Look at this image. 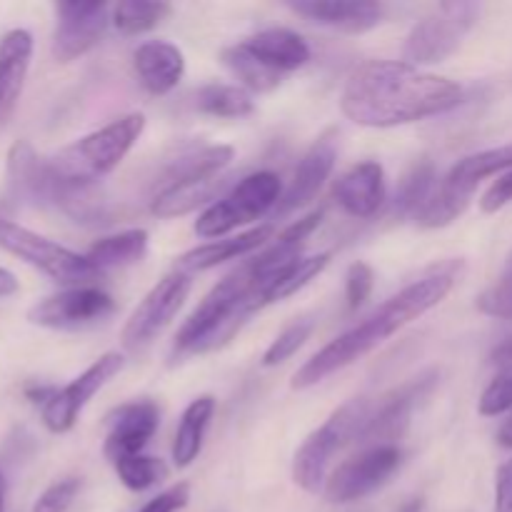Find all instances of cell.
I'll return each mask as SVG.
<instances>
[{
    "label": "cell",
    "mask_w": 512,
    "mask_h": 512,
    "mask_svg": "<svg viewBox=\"0 0 512 512\" xmlns=\"http://www.w3.org/2000/svg\"><path fill=\"white\" fill-rule=\"evenodd\" d=\"M512 410V368H505L478 400V413L483 418H498Z\"/></svg>",
    "instance_id": "obj_37"
},
{
    "label": "cell",
    "mask_w": 512,
    "mask_h": 512,
    "mask_svg": "<svg viewBox=\"0 0 512 512\" xmlns=\"http://www.w3.org/2000/svg\"><path fill=\"white\" fill-rule=\"evenodd\" d=\"M195 108L203 115H213V118L238 120L248 118L255 110L253 95L240 85H223L210 83L195 93Z\"/></svg>",
    "instance_id": "obj_31"
},
{
    "label": "cell",
    "mask_w": 512,
    "mask_h": 512,
    "mask_svg": "<svg viewBox=\"0 0 512 512\" xmlns=\"http://www.w3.org/2000/svg\"><path fill=\"white\" fill-rule=\"evenodd\" d=\"M268 240H273V225H258V228L248 230V233H240L235 238H223L213 240V243L198 245V248L188 250L178 258L175 270L180 273H203V270L215 268V265L225 263V260L243 258V255L255 253V250L265 248Z\"/></svg>",
    "instance_id": "obj_23"
},
{
    "label": "cell",
    "mask_w": 512,
    "mask_h": 512,
    "mask_svg": "<svg viewBox=\"0 0 512 512\" xmlns=\"http://www.w3.org/2000/svg\"><path fill=\"white\" fill-rule=\"evenodd\" d=\"M463 88L405 60H368L345 80L340 110L363 128H398L455 110Z\"/></svg>",
    "instance_id": "obj_1"
},
{
    "label": "cell",
    "mask_w": 512,
    "mask_h": 512,
    "mask_svg": "<svg viewBox=\"0 0 512 512\" xmlns=\"http://www.w3.org/2000/svg\"><path fill=\"white\" fill-rule=\"evenodd\" d=\"M280 198H283V185L275 173L258 170V173L245 175L225 198L210 203L198 215L193 225L195 235L205 240H223L233 230L255 223L273 208H278Z\"/></svg>",
    "instance_id": "obj_7"
},
{
    "label": "cell",
    "mask_w": 512,
    "mask_h": 512,
    "mask_svg": "<svg viewBox=\"0 0 512 512\" xmlns=\"http://www.w3.org/2000/svg\"><path fill=\"white\" fill-rule=\"evenodd\" d=\"M478 15V3H443L438 13L413 25L410 35L405 38V63L415 65V68L445 63L460 48L468 30L478 23Z\"/></svg>",
    "instance_id": "obj_9"
},
{
    "label": "cell",
    "mask_w": 512,
    "mask_h": 512,
    "mask_svg": "<svg viewBox=\"0 0 512 512\" xmlns=\"http://www.w3.org/2000/svg\"><path fill=\"white\" fill-rule=\"evenodd\" d=\"M400 453L395 445H375L365 448L355 458L345 460L328 480H325V500L333 505H348L375 493L380 485L388 483L390 475L398 470Z\"/></svg>",
    "instance_id": "obj_12"
},
{
    "label": "cell",
    "mask_w": 512,
    "mask_h": 512,
    "mask_svg": "<svg viewBox=\"0 0 512 512\" xmlns=\"http://www.w3.org/2000/svg\"><path fill=\"white\" fill-rule=\"evenodd\" d=\"M125 358L115 350L100 355L88 370L78 375L73 383H68L65 388H58L53 393V398L40 408V418L43 425L55 435H63L68 430H73V425L78 423L80 413H83L85 405L115 378V375L123 373Z\"/></svg>",
    "instance_id": "obj_11"
},
{
    "label": "cell",
    "mask_w": 512,
    "mask_h": 512,
    "mask_svg": "<svg viewBox=\"0 0 512 512\" xmlns=\"http://www.w3.org/2000/svg\"><path fill=\"white\" fill-rule=\"evenodd\" d=\"M288 8L313 23L350 35L373 30L385 13L383 5L370 0H290Z\"/></svg>",
    "instance_id": "obj_20"
},
{
    "label": "cell",
    "mask_w": 512,
    "mask_h": 512,
    "mask_svg": "<svg viewBox=\"0 0 512 512\" xmlns=\"http://www.w3.org/2000/svg\"><path fill=\"white\" fill-rule=\"evenodd\" d=\"M463 260H445V263L435 265L420 280L410 283L408 288L400 290L390 300H385L370 318L350 328L348 333L338 335L330 340L323 350L313 355L298 373L290 380L293 390H308L313 385L323 383L328 375L338 373V370L348 368L355 360L365 358L373 353L378 345H383L390 335L403 330L413 320L423 318L428 310L443 303L453 285L458 283L460 273H463Z\"/></svg>",
    "instance_id": "obj_2"
},
{
    "label": "cell",
    "mask_w": 512,
    "mask_h": 512,
    "mask_svg": "<svg viewBox=\"0 0 512 512\" xmlns=\"http://www.w3.org/2000/svg\"><path fill=\"white\" fill-rule=\"evenodd\" d=\"M498 443H500V448L512 450V418H510V420H505L503 428H500V433H498Z\"/></svg>",
    "instance_id": "obj_45"
},
{
    "label": "cell",
    "mask_w": 512,
    "mask_h": 512,
    "mask_svg": "<svg viewBox=\"0 0 512 512\" xmlns=\"http://www.w3.org/2000/svg\"><path fill=\"white\" fill-rule=\"evenodd\" d=\"M190 500V485L188 483H178L173 488H168L165 493L155 495L153 500L143 505L138 512H178L188 505Z\"/></svg>",
    "instance_id": "obj_40"
},
{
    "label": "cell",
    "mask_w": 512,
    "mask_h": 512,
    "mask_svg": "<svg viewBox=\"0 0 512 512\" xmlns=\"http://www.w3.org/2000/svg\"><path fill=\"white\" fill-rule=\"evenodd\" d=\"M145 130V115L130 113L105 128L75 140L50 160L55 173L70 185H95L103 175L113 173L125 155L133 150Z\"/></svg>",
    "instance_id": "obj_4"
},
{
    "label": "cell",
    "mask_w": 512,
    "mask_h": 512,
    "mask_svg": "<svg viewBox=\"0 0 512 512\" xmlns=\"http://www.w3.org/2000/svg\"><path fill=\"white\" fill-rule=\"evenodd\" d=\"M135 73L150 95H168L185 75V55L168 40H148L133 53Z\"/></svg>",
    "instance_id": "obj_22"
},
{
    "label": "cell",
    "mask_w": 512,
    "mask_h": 512,
    "mask_svg": "<svg viewBox=\"0 0 512 512\" xmlns=\"http://www.w3.org/2000/svg\"><path fill=\"white\" fill-rule=\"evenodd\" d=\"M160 425L158 405L150 400H133L108 415V438H105L103 455L110 463L143 455L145 445L153 440Z\"/></svg>",
    "instance_id": "obj_17"
},
{
    "label": "cell",
    "mask_w": 512,
    "mask_h": 512,
    "mask_svg": "<svg viewBox=\"0 0 512 512\" xmlns=\"http://www.w3.org/2000/svg\"><path fill=\"white\" fill-rule=\"evenodd\" d=\"M263 280L253 265H240L235 273L220 280L190 313L175 335L173 350L178 355H203L218 350L235 338L245 320L263 308Z\"/></svg>",
    "instance_id": "obj_3"
},
{
    "label": "cell",
    "mask_w": 512,
    "mask_h": 512,
    "mask_svg": "<svg viewBox=\"0 0 512 512\" xmlns=\"http://www.w3.org/2000/svg\"><path fill=\"white\" fill-rule=\"evenodd\" d=\"M80 493V480L78 478H63L45 488L43 493L35 500L33 512H68L73 500Z\"/></svg>",
    "instance_id": "obj_38"
},
{
    "label": "cell",
    "mask_w": 512,
    "mask_h": 512,
    "mask_svg": "<svg viewBox=\"0 0 512 512\" xmlns=\"http://www.w3.org/2000/svg\"><path fill=\"white\" fill-rule=\"evenodd\" d=\"M115 313V300L93 285L65 288L28 310V320L48 330H83Z\"/></svg>",
    "instance_id": "obj_13"
},
{
    "label": "cell",
    "mask_w": 512,
    "mask_h": 512,
    "mask_svg": "<svg viewBox=\"0 0 512 512\" xmlns=\"http://www.w3.org/2000/svg\"><path fill=\"white\" fill-rule=\"evenodd\" d=\"M0 512H5V478L0 473Z\"/></svg>",
    "instance_id": "obj_47"
},
{
    "label": "cell",
    "mask_w": 512,
    "mask_h": 512,
    "mask_svg": "<svg viewBox=\"0 0 512 512\" xmlns=\"http://www.w3.org/2000/svg\"><path fill=\"white\" fill-rule=\"evenodd\" d=\"M190 288H193V280L180 270H173L163 280H158L125 323L123 333H120L123 348L135 353V350H143L145 345L153 343L173 323L178 310L188 300Z\"/></svg>",
    "instance_id": "obj_10"
},
{
    "label": "cell",
    "mask_w": 512,
    "mask_h": 512,
    "mask_svg": "<svg viewBox=\"0 0 512 512\" xmlns=\"http://www.w3.org/2000/svg\"><path fill=\"white\" fill-rule=\"evenodd\" d=\"M0 250L15 255L18 260L28 263L30 268L40 270L45 278L65 288H80L100 278V270L90 263L85 255L73 253L65 245L23 228L8 218H0Z\"/></svg>",
    "instance_id": "obj_8"
},
{
    "label": "cell",
    "mask_w": 512,
    "mask_h": 512,
    "mask_svg": "<svg viewBox=\"0 0 512 512\" xmlns=\"http://www.w3.org/2000/svg\"><path fill=\"white\" fill-rule=\"evenodd\" d=\"M375 285V273L368 263H353L345 273V298H348V308L358 310L365 300L370 298Z\"/></svg>",
    "instance_id": "obj_39"
},
{
    "label": "cell",
    "mask_w": 512,
    "mask_h": 512,
    "mask_svg": "<svg viewBox=\"0 0 512 512\" xmlns=\"http://www.w3.org/2000/svg\"><path fill=\"white\" fill-rule=\"evenodd\" d=\"M243 45L245 50H250V53L260 60V63L278 70L280 75L293 73V70L303 68L310 60L308 43L288 28L260 30V33L245 38Z\"/></svg>",
    "instance_id": "obj_24"
},
{
    "label": "cell",
    "mask_w": 512,
    "mask_h": 512,
    "mask_svg": "<svg viewBox=\"0 0 512 512\" xmlns=\"http://www.w3.org/2000/svg\"><path fill=\"white\" fill-rule=\"evenodd\" d=\"M148 230L133 228L123 230V233L108 235V238H100L98 243H93L85 253V258L105 273L110 268H125V265L140 263L148 253Z\"/></svg>",
    "instance_id": "obj_26"
},
{
    "label": "cell",
    "mask_w": 512,
    "mask_h": 512,
    "mask_svg": "<svg viewBox=\"0 0 512 512\" xmlns=\"http://www.w3.org/2000/svg\"><path fill=\"white\" fill-rule=\"evenodd\" d=\"M220 178L210 180H195V183H180L163 188L150 203V213L160 220L180 218V215H188L193 210H198L200 205H208L213 200V195L218 193Z\"/></svg>",
    "instance_id": "obj_27"
},
{
    "label": "cell",
    "mask_w": 512,
    "mask_h": 512,
    "mask_svg": "<svg viewBox=\"0 0 512 512\" xmlns=\"http://www.w3.org/2000/svg\"><path fill=\"white\" fill-rule=\"evenodd\" d=\"M433 193L435 165L430 163V160H420V163H415L413 168L405 173V178L400 180L393 198V213L398 215V218H408V215L415 218Z\"/></svg>",
    "instance_id": "obj_32"
},
{
    "label": "cell",
    "mask_w": 512,
    "mask_h": 512,
    "mask_svg": "<svg viewBox=\"0 0 512 512\" xmlns=\"http://www.w3.org/2000/svg\"><path fill=\"white\" fill-rule=\"evenodd\" d=\"M8 185L15 198L33 205H53L63 210L70 190L75 185L65 183L53 170L48 158H40L28 140H18L8 153Z\"/></svg>",
    "instance_id": "obj_15"
},
{
    "label": "cell",
    "mask_w": 512,
    "mask_h": 512,
    "mask_svg": "<svg viewBox=\"0 0 512 512\" xmlns=\"http://www.w3.org/2000/svg\"><path fill=\"white\" fill-rule=\"evenodd\" d=\"M370 403L365 398L340 405L315 433L308 435L293 458V480L305 493H318L325 483V473L335 453L360 438L368 420Z\"/></svg>",
    "instance_id": "obj_6"
},
{
    "label": "cell",
    "mask_w": 512,
    "mask_h": 512,
    "mask_svg": "<svg viewBox=\"0 0 512 512\" xmlns=\"http://www.w3.org/2000/svg\"><path fill=\"white\" fill-rule=\"evenodd\" d=\"M33 35L23 28L8 30L0 38V130L8 128L18 110L30 60H33Z\"/></svg>",
    "instance_id": "obj_19"
},
{
    "label": "cell",
    "mask_w": 512,
    "mask_h": 512,
    "mask_svg": "<svg viewBox=\"0 0 512 512\" xmlns=\"http://www.w3.org/2000/svg\"><path fill=\"white\" fill-rule=\"evenodd\" d=\"M423 508H425L423 500L413 498V500H408V503H405V505H400L398 512H423Z\"/></svg>",
    "instance_id": "obj_46"
},
{
    "label": "cell",
    "mask_w": 512,
    "mask_h": 512,
    "mask_svg": "<svg viewBox=\"0 0 512 512\" xmlns=\"http://www.w3.org/2000/svg\"><path fill=\"white\" fill-rule=\"evenodd\" d=\"M512 170V143L500 148L480 150V153L465 155L463 160L448 170L443 183L435 188L428 203L415 215V223L425 230L448 228L468 210L473 193L485 178Z\"/></svg>",
    "instance_id": "obj_5"
},
{
    "label": "cell",
    "mask_w": 512,
    "mask_h": 512,
    "mask_svg": "<svg viewBox=\"0 0 512 512\" xmlns=\"http://www.w3.org/2000/svg\"><path fill=\"white\" fill-rule=\"evenodd\" d=\"M435 383H438V373L428 370V373H420L418 378H410L408 383H403L400 388L383 395L378 400V405L370 408L358 443L368 445V448H375V445H395V440L403 438L405 430H408L415 405L435 388Z\"/></svg>",
    "instance_id": "obj_14"
},
{
    "label": "cell",
    "mask_w": 512,
    "mask_h": 512,
    "mask_svg": "<svg viewBox=\"0 0 512 512\" xmlns=\"http://www.w3.org/2000/svg\"><path fill=\"white\" fill-rule=\"evenodd\" d=\"M173 13V5L163 0H123L113 8V25L123 35H140L158 28L168 15Z\"/></svg>",
    "instance_id": "obj_33"
},
{
    "label": "cell",
    "mask_w": 512,
    "mask_h": 512,
    "mask_svg": "<svg viewBox=\"0 0 512 512\" xmlns=\"http://www.w3.org/2000/svg\"><path fill=\"white\" fill-rule=\"evenodd\" d=\"M58 28L53 35V58L58 63H73L93 50L108 30V3L103 0H63L55 5Z\"/></svg>",
    "instance_id": "obj_16"
},
{
    "label": "cell",
    "mask_w": 512,
    "mask_h": 512,
    "mask_svg": "<svg viewBox=\"0 0 512 512\" xmlns=\"http://www.w3.org/2000/svg\"><path fill=\"white\" fill-rule=\"evenodd\" d=\"M495 512H512V460L500 465L495 475Z\"/></svg>",
    "instance_id": "obj_42"
},
{
    "label": "cell",
    "mask_w": 512,
    "mask_h": 512,
    "mask_svg": "<svg viewBox=\"0 0 512 512\" xmlns=\"http://www.w3.org/2000/svg\"><path fill=\"white\" fill-rule=\"evenodd\" d=\"M215 413V398L213 395H200L195 398L188 408L183 410L178 430H175L173 440V463L175 468H190L198 460L200 450H203L205 433L213 420Z\"/></svg>",
    "instance_id": "obj_25"
},
{
    "label": "cell",
    "mask_w": 512,
    "mask_h": 512,
    "mask_svg": "<svg viewBox=\"0 0 512 512\" xmlns=\"http://www.w3.org/2000/svg\"><path fill=\"white\" fill-rule=\"evenodd\" d=\"M328 263L330 253L308 255V258H298L295 263H290L288 268L270 275L268 280H263V293H260L263 308L270 303H278V300L290 298V295H295L298 290H303L310 280H315L325 268H328Z\"/></svg>",
    "instance_id": "obj_29"
},
{
    "label": "cell",
    "mask_w": 512,
    "mask_h": 512,
    "mask_svg": "<svg viewBox=\"0 0 512 512\" xmlns=\"http://www.w3.org/2000/svg\"><path fill=\"white\" fill-rule=\"evenodd\" d=\"M510 200H512V170L500 175V178L485 190L483 200H480V210H483V213H498V210H503Z\"/></svg>",
    "instance_id": "obj_41"
},
{
    "label": "cell",
    "mask_w": 512,
    "mask_h": 512,
    "mask_svg": "<svg viewBox=\"0 0 512 512\" xmlns=\"http://www.w3.org/2000/svg\"><path fill=\"white\" fill-rule=\"evenodd\" d=\"M118 480L133 493H143V490L155 488L168 478V465L153 455H133V458L118 460L113 465Z\"/></svg>",
    "instance_id": "obj_34"
},
{
    "label": "cell",
    "mask_w": 512,
    "mask_h": 512,
    "mask_svg": "<svg viewBox=\"0 0 512 512\" xmlns=\"http://www.w3.org/2000/svg\"><path fill=\"white\" fill-rule=\"evenodd\" d=\"M235 158V150L230 145H208V148H200L198 153H190L185 158L175 160L163 175V188L180 183H195V180H210L220 178L225 168L230 165V160Z\"/></svg>",
    "instance_id": "obj_28"
},
{
    "label": "cell",
    "mask_w": 512,
    "mask_h": 512,
    "mask_svg": "<svg viewBox=\"0 0 512 512\" xmlns=\"http://www.w3.org/2000/svg\"><path fill=\"white\" fill-rule=\"evenodd\" d=\"M333 198L353 218L365 220L378 215L385 203V170L375 160L353 165L348 173L335 180Z\"/></svg>",
    "instance_id": "obj_21"
},
{
    "label": "cell",
    "mask_w": 512,
    "mask_h": 512,
    "mask_svg": "<svg viewBox=\"0 0 512 512\" xmlns=\"http://www.w3.org/2000/svg\"><path fill=\"white\" fill-rule=\"evenodd\" d=\"M490 363L500 365L503 370L512 368V333L495 345L493 353H490Z\"/></svg>",
    "instance_id": "obj_43"
},
{
    "label": "cell",
    "mask_w": 512,
    "mask_h": 512,
    "mask_svg": "<svg viewBox=\"0 0 512 512\" xmlns=\"http://www.w3.org/2000/svg\"><path fill=\"white\" fill-rule=\"evenodd\" d=\"M478 308L480 313L490 315V318L512 320V255L508 265H505L503 275L498 278V283L490 285L478 298Z\"/></svg>",
    "instance_id": "obj_36"
},
{
    "label": "cell",
    "mask_w": 512,
    "mask_h": 512,
    "mask_svg": "<svg viewBox=\"0 0 512 512\" xmlns=\"http://www.w3.org/2000/svg\"><path fill=\"white\" fill-rule=\"evenodd\" d=\"M220 60H223L225 68L240 80V88L253 93H270L280 85L283 75L278 70L268 68L265 63H260L250 50H245L243 43L228 45V48L220 50Z\"/></svg>",
    "instance_id": "obj_30"
},
{
    "label": "cell",
    "mask_w": 512,
    "mask_h": 512,
    "mask_svg": "<svg viewBox=\"0 0 512 512\" xmlns=\"http://www.w3.org/2000/svg\"><path fill=\"white\" fill-rule=\"evenodd\" d=\"M335 160H338V130L330 128L310 145L308 153L298 163L293 183L288 185V190L280 198L278 213L285 215L290 210H300L313 203L320 190H323L325 180L333 173Z\"/></svg>",
    "instance_id": "obj_18"
},
{
    "label": "cell",
    "mask_w": 512,
    "mask_h": 512,
    "mask_svg": "<svg viewBox=\"0 0 512 512\" xmlns=\"http://www.w3.org/2000/svg\"><path fill=\"white\" fill-rule=\"evenodd\" d=\"M313 328H315L313 320H295V323H290L288 328H285L283 333L270 343V348L265 350L263 355L265 368H275V365L288 363V360L293 358L305 343H308L310 335H313Z\"/></svg>",
    "instance_id": "obj_35"
},
{
    "label": "cell",
    "mask_w": 512,
    "mask_h": 512,
    "mask_svg": "<svg viewBox=\"0 0 512 512\" xmlns=\"http://www.w3.org/2000/svg\"><path fill=\"white\" fill-rule=\"evenodd\" d=\"M18 290H20L18 278H15L10 270L0 268V298H10V295H15Z\"/></svg>",
    "instance_id": "obj_44"
}]
</instances>
